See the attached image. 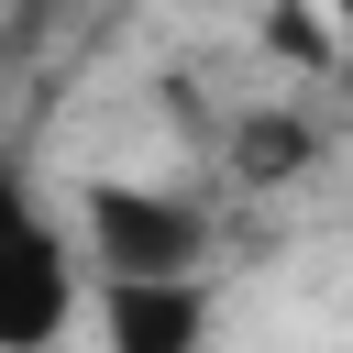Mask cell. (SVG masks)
Masks as SVG:
<instances>
[{"label": "cell", "mask_w": 353, "mask_h": 353, "mask_svg": "<svg viewBox=\"0 0 353 353\" xmlns=\"http://www.w3.org/2000/svg\"><path fill=\"white\" fill-rule=\"evenodd\" d=\"M331 44H342V55H353V0H331Z\"/></svg>", "instance_id": "cell-5"}, {"label": "cell", "mask_w": 353, "mask_h": 353, "mask_svg": "<svg viewBox=\"0 0 353 353\" xmlns=\"http://www.w3.org/2000/svg\"><path fill=\"white\" fill-rule=\"evenodd\" d=\"M99 342L110 353H199L210 276H99Z\"/></svg>", "instance_id": "cell-3"}, {"label": "cell", "mask_w": 353, "mask_h": 353, "mask_svg": "<svg viewBox=\"0 0 353 353\" xmlns=\"http://www.w3.org/2000/svg\"><path fill=\"white\" fill-rule=\"evenodd\" d=\"M88 265L99 276H199L210 265V210L143 176H88Z\"/></svg>", "instance_id": "cell-2"}, {"label": "cell", "mask_w": 353, "mask_h": 353, "mask_svg": "<svg viewBox=\"0 0 353 353\" xmlns=\"http://www.w3.org/2000/svg\"><path fill=\"white\" fill-rule=\"evenodd\" d=\"M298 165H309V121H287V110H254V121L232 132V176L276 188V176H298Z\"/></svg>", "instance_id": "cell-4"}, {"label": "cell", "mask_w": 353, "mask_h": 353, "mask_svg": "<svg viewBox=\"0 0 353 353\" xmlns=\"http://www.w3.org/2000/svg\"><path fill=\"white\" fill-rule=\"evenodd\" d=\"M77 320V243L44 221L33 176L0 165V353H44Z\"/></svg>", "instance_id": "cell-1"}]
</instances>
